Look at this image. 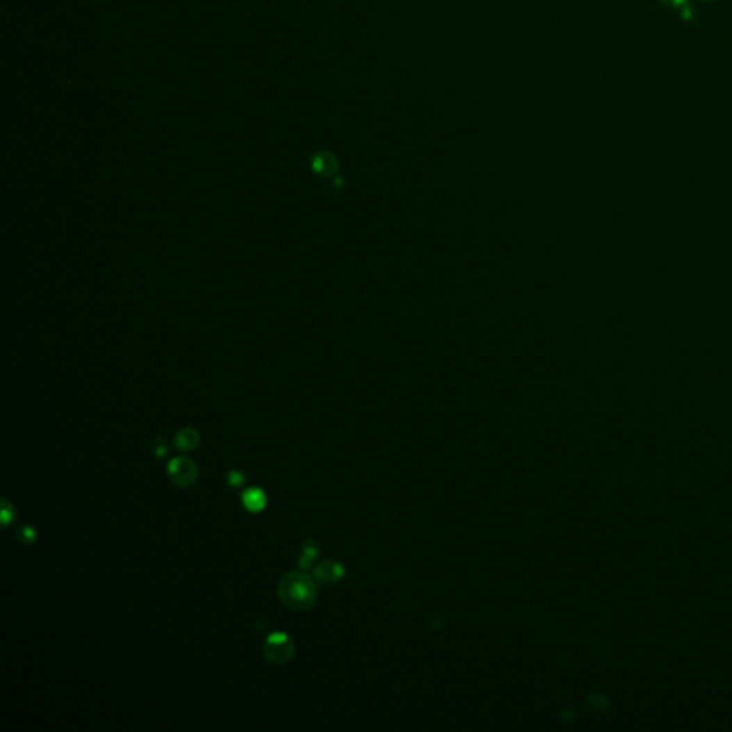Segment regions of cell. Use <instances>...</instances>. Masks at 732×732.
I'll use <instances>...</instances> for the list:
<instances>
[{
    "mask_svg": "<svg viewBox=\"0 0 732 732\" xmlns=\"http://www.w3.org/2000/svg\"><path fill=\"white\" fill-rule=\"evenodd\" d=\"M245 482V475L241 471H231L228 475V484L234 488H238L243 485Z\"/></svg>",
    "mask_w": 732,
    "mask_h": 732,
    "instance_id": "10",
    "label": "cell"
},
{
    "mask_svg": "<svg viewBox=\"0 0 732 732\" xmlns=\"http://www.w3.org/2000/svg\"><path fill=\"white\" fill-rule=\"evenodd\" d=\"M262 652L266 661L272 665H285L292 660L295 653V644L288 634L275 633L266 638Z\"/></svg>",
    "mask_w": 732,
    "mask_h": 732,
    "instance_id": "2",
    "label": "cell"
},
{
    "mask_svg": "<svg viewBox=\"0 0 732 732\" xmlns=\"http://www.w3.org/2000/svg\"><path fill=\"white\" fill-rule=\"evenodd\" d=\"M168 473L174 485L188 488L196 481L197 468L190 458L176 457L168 464Z\"/></svg>",
    "mask_w": 732,
    "mask_h": 732,
    "instance_id": "3",
    "label": "cell"
},
{
    "mask_svg": "<svg viewBox=\"0 0 732 732\" xmlns=\"http://www.w3.org/2000/svg\"><path fill=\"white\" fill-rule=\"evenodd\" d=\"M199 442H200L199 432L195 428H189V426L181 429V431L174 435V439H173L174 448L182 452H190L196 449Z\"/></svg>",
    "mask_w": 732,
    "mask_h": 732,
    "instance_id": "6",
    "label": "cell"
},
{
    "mask_svg": "<svg viewBox=\"0 0 732 732\" xmlns=\"http://www.w3.org/2000/svg\"><path fill=\"white\" fill-rule=\"evenodd\" d=\"M154 450H155V457L156 458H163L166 455L168 452V445H166V441L163 437H158L155 444H154Z\"/></svg>",
    "mask_w": 732,
    "mask_h": 732,
    "instance_id": "11",
    "label": "cell"
},
{
    "mask_svg": "<svg viewBox=\"0 0 732 732\" xmlns=\"http://www.w3.org/2000/svg\"><path fill=\"white\" fill-rule=\"evenodd\" d=\"M13 521H15V510L12 507V503H9L6 499H2V523H3V526H8Z\"/></svg>",
    "mask_w": 732,
    "mask_h": 732,
    "instance_id": "9",
    "label": "cell"
},
{
    "mask_svg": "<svg viewBox=\"0 0 732 732\" xmlns=\"http://www.w3.org/2000/svg\"><path fill=\"white\" fill-rule=\"evenodd\" d=\"M302 549H304V553H302L299 560V565L302 569H309L318 557L319 546L314 539H307L304 545H302Z\"/></svg>",
    "mask_w": 732,
    "mask_h": 732,
    "instance_id": "7",
    "label": "cell"
},
{
    "mask_svg": "<svg viewBox=\"0 0 732 732\" xmlns=\"http://www.w3.org/2000/svg\"><path fill=\"white\" fill-rule=\"evenodd\" d=\"M16 538L23 545H32L38 538V532L31 525H23L16 531Z\"/></svg>",
    "mask_w": 732,
    "mask_h": 732,
    "instance_id": "8",
    "label": "cell"
},
{
    "mask_svg": "<svg viewBox=\"0 0 732 732\" xmlns=\"http://www.w3.org/2000/svg\"><path fill=\"white\" fill-rule=\"evenodd\" d=\"M266 495L259 488H249L242 494L243 507L252 514H258L263 511L266 508Z\"/></svg>",
    "mask_w": 732,
    "mask_h": 732,
    "instance_id": "5",
    "label": "cell"
},
{
    "mask_svg": "<svg viewBox=\"0 0 732 732\" xmlns=\"http://www.w3.org/2000/svg\"><path fill=\"white\" fill-rule=\"evenodd\" d=\"M315 578L305 572H289L277 585V596L285 607L296 611L311 610L316 603Z\"/></svg>",
    "mask_w": 732,
    "mask_h": 732,
    "instance_id": "1",
    "label": "cell"
},
{
    "mask_svg": "<svg viewBox=\"0 0 732 732\" xmlns=\"http://www.w3.org/2000/svg\"><path fill=\"white\" fill-rule=\"evenodd\" d=\"M343 575V568L334 561H323L314 571L315 580L320 584H334Z\"/></svg>",
    "mask_w": 732,
    "mask_h": 732,
    "instance_id": "4",
    "label": "cell"
}]
</instances>
